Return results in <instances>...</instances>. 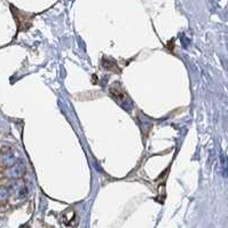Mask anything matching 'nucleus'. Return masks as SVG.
Listing matches in <instances>:
<instances>
[{
	"label": "nucleus",
	"mask_w": 228,
	"mask_h": 228,
	"mask_svg": "<svg viewBox=\"0 0 228 228\" xmlns=\"http://www.w3.org/2000/svg\"><path fill=\"white\" fill-rule=\"evenodd\" d=\"M62 221L66 226H75L76 225V213L72 210H68L62 213Z\"/></svg>",
	"instance_id": "nucleus-1"
}]
</instances>
